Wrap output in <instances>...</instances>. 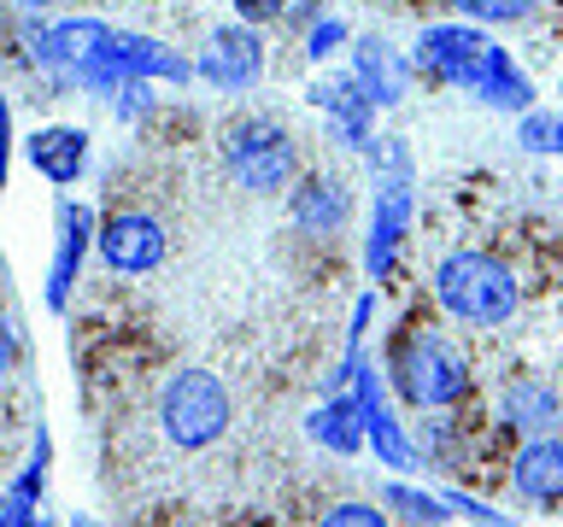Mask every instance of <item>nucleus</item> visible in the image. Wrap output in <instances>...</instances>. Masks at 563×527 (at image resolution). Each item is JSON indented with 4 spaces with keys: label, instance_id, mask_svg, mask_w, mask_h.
Instances as JSON below:
<instances>
[{
    "label": "nucleus",
    "instance_id": "nucleus-19",
    "mask_svg": "<svg viewBox=\"0 0 563 527\" xmlns=\"http://www.w3.org/2000/svg\"><path fill=\"white\" fill-rule=\"evenodd\" d=\"M317 527H387V516L376 504H334Z\"/></svg>",
    "mask_w": 563,
    "mask_h": 527
},
{
    "label": "nucleus",
    "instance_id": "nucleus-14",
    "mask_svg": "<svg viewBox=\"0 0 563 527\" xmlns=\"http://www.w3.org/2000/svg\"><path fill=\"white\" fill-rule=\"evenodd\" d=\"M311 434L323 439L329 451H358V446H364V416H358V404H352V399H329L323 411L311 416Z\"/></svg>",
    "mask_w": 563,
    "mask_h": 527
},
{
    "label": "nucleus",
    "instance_id": "nucleus-5",
    "mask_svg": "<svg viewBox=\"0 0 563 527\" xmlns=\"http://www.w3.org/2000/svg\"><path fill=\"white\" fill-rule=\"evenodd\" d=\"M394 375H399V393L417 404V411H440V404H457L470 393V369L452 358L446 340L434 334H405L399 351H394Z\"/></svg>",
    "mask_w": 563,
    "mask_h": 527
},
{
    "label": "nucleus",
    "instance_id": "nucleus-12",
    "mask_svg": "<svg viewBox=\"0 0 563 527\" xmlns=\"http://www.w3.org/2000/svg\"><path fill=\"white\" fill-rule=\"evenodd\" d=\"M405 217H411V193H405V182H387V188H382V200H376V228H369V253H364L376 276L394 270V253H399Z\"/></svg>",
    "mask_w": 563,
    "mask_h": 527
},
{
    "label": "nucleus",
    "instance_id": "nucleus-10",
    "mask_svg": "<svg viewBox=\"0 0 563 527\" xmlns=\"http://www.w3.org/2000/svg\"><path fill=\"white\" fill-rule=\"evenodd\" d=\"M510 486L528 504H563V439H534L528 451H517Z\"/></svg>",
    "mask_w": 563,
    "mask_h": 527
},
{
    "label": "nucleus",
    "instance_id": "nucleus-1",
    "mask_svg": "<svg viewBox=\"0 0 563 527\" xmlns=\"http://www.w3.org/2000/svg\"><path fill=\"white\" fill-rule=\"evenodd\" d=\"M42 53L65 70V77L95 82V88H118V82H135V77H170V82L188 77V65L176 59L165 42L95 24V18H70V24H59L42 42Z\"/></svg>",
    "mask_w": 563,
    "mask_h": 527
},
{
    "label": "nucleus",
    "instance_id": "nucleus-8",
    "mask_svg": "<svg viewBox=\"0 0 563 527\" xmlns=\"http://www.w3.org/2000/svg\"><path fill=\"white\" fill-rule=\"evenodd\" d=\"M88 235H95V211L65 205L59 211V253H53V270H47V311H65V293H70V281H77Z\"/></svg>",
    "mask_w": 563,
    "mask_h": 527
},
{
    "label": "nucleus",
    "instance_id": "nucleus-21",
    "mask_svg": "<svg viewBox=\"0 0 563 527\" xmlns=\"http://www.w3.org/2000/svg\"><path fill=\"white\" fill-rule=\"evenodd\" d=\"M282 7H288V0H235V12L246 18V24H264V18H282Z\"/></svg>",
    "mask_w": 563,
    "mask_h": 527
},
{
    "label": "nucleus",
    "instance_id": "nucleus-3",
    "mask_svg": "<svg viewBox=\"0 0 563 527\" xmlns=\"http://www.w3.org/2000/svg\"><path fill=\"white\" fill-rule=\"evenodd\" d=\"M434 288H440V305H446L457 323L499 328L517 316V281H510V270L487 253H452L440 264Z\"/></svg>",
    "mask_w": 563,
    "mask_h": 527
},
{
    "label": "nucleus",
    "instance_id": "nucleus-9",
    "mask_svg": "<svg viewBox=\"0 0 563 527\" xmlns=\"http://www.w3.org/2000/svg\"><path fill=\"white\" fill-rule=\"evenodd\" d=\"M258 65H264L258 35H246V30H218V35H211V47H206V59H200V70H206L218 88L258 82Z\"/></svg>",
    "mask_w": 563,
    "mask_h": 527
},
{
    "label": "nucleus",
    "instance_id": "nucleus-25",
    "mask_svg": "<svg viewBox=\"0 0 563 527\" xmlns=\"http://www.w3.org/2000/svg\"><path fill=\"white\" fill-rule=\"evenodd\" d=\"M334 42H341V24H317V35H311V53H329Z\"/></svg>",
    "mask_w": 563,
    "mask_h": 527
},
{
    "label": "nucleus",
    "instance_id": "nucleus-20",
    "mask_svg": "<svg viewBox=\"0 0 563 527\" xmlns=\"http://www.w3.org/2000/svg\"><path fill=\"white\" fill-rule=\"evenodd\" d=\"M12 363H18V328H12V316L0 311V381L12 375Z\"/></svg>",
    "mask_w": 563,
    "mask_h": 527
},
{
    "label": "nucleus",
    "instance_id": "nucleus-18",
    "mask_svg": "<svg viewBox=\"0 0 563 527\" xmlns=\"http://www.w3.org/2000/svg\"><path fill=\"white\" fill-rule=\"evenodd\" d=\"M457 12H470V18H487V24H510V18H522L534 0H452Z\"/></svg>",
    "mask_w": 563,
    "mask_h": 527
},
{
    "label": "nucleus",
    "instance_id": "nucleus-15",
    "mask_svg": "<svg viewBox=\"0 0 563 527\" xmlns=\"http://www.w3.org/2000/svg\"><path fill=\"white\" fill-rule=\"evenodd\" d=\"M358 82H364L369 105H376V100H399V88H405V77H399V65H394V53H387V47H364L358 53Z\"/></svg>",
    "mask_w": 563,
    "mask_h": 527
},
{
    "label": "nucleus",
    "instance_id": "nucleus-17",
    "mask_svg": "<svg viewBox=\"0 0 563 527\" xmlns=\"http://www.w3.org/2000/svg\"><path fill=\"white\" fill-rule=\"evenodd\" d=\"M510 416H517V428H545V422L558 416L552 393H540V386H510Z\"/></svg>",
    "mask_w": 563,
    "mask_h": 527
},
{
    "label": "nucleus",
    "instance_id": "nucleus-13",
    "mask_svg": "<svg viewBox=\"0 0 563 527\" xmlns=\"http://www.w3.org/2000/svg\"><path fill=\"white\" fill-rule=\"evenodd\" d=\"M294 217H299L306 235H334V228L346 223V188L317 176V182H306L294 193Z\"/></svg>",
    "mask_w": 563,
    "mask_h": 527
},
{
    "label": "nucleus",
    "instance_id": "nucleus-7",
    "mask_svg": "<svg viewBox=\"0 0 563 527\" xmlns=\"http://www.w3.org/2000/svg\"><path fill=\"white\" fill-rule=\"evenodd\" d=\"M100 253L112 270L141 276L165 258V228L153 217H141V211H118V217H106V228H100Z\"/></svg>",
    "mask_w": 563,
    "mask_h": 527
},
{
    "label": "nucleus",
    "instance_id": "nucleus-23",
    "mask_svg": "<svg viewBox=\"0 0 563 527\" xmlns=\"http://www.w3.org/2000/svg\"><path fill=\"white\" fill-rule=\"evenodd\" d=\"M30 498H18V492H12V498L7 504H0V527H35V516H30Z\"/></svg>",
    "mask_w": 563,
    "mask_h": 527
},
{
    "label": "nucleus",
    "instance_id": "nucleus-22",
    "mask_svg": "<svg viewBox=\"0 0 563 527\" xmlns=\"http://www.w3.org/2000/svg\"><path fill=\"white\" fill-rule=\"evenodd\" d=\"M528 147H552V153H563V123H528Z\"/></svg>",
    "mask_w": 563,
    "mask_h": 527
},
{
    "label": "nucleus",
    "instance_id": "nucleus-4",
    "mask_svg": "<svg viewBox=\"0 0 563 527\" xmlns=\"http://www.w3.org/2000/svg\"><path fill=\"white\" fill-rule=\"evenodd\" d=\"M158 422H165V434L176 439V446H188V451L223 439V428H229L223 381L206 375V369H183V375L165 386V399H158Z\"/></svg>",
    "mask_w": 563,
    "mask_h": 527
},
{
    "label": "nucleus",
    "instance_id": "nucleus-24",
    "mask_svg": "<svg viewBox=\"0 0 563 527\" xmlns=\"http://www.w3.org/2000/svg\"><path fill=\"white\" fill-rule=\"evenodd\" d=\"M7 158H12V123H7V94H0V188H7Z\"/></svg>",
    "mask_w": 563,
    "mask_h": 527
},
{
    "label": "nucleus",
    "instance_id": "nucleus-6",
    "mask_svg": "<svg viewBox=\"0 0 563 527\" xmlns=\"http://www.w3.org/2000/svg\"><path fill=\"white\" fill-rule=\"evenodd\" d=\"M223 158H229V170H235L253 193H276L282 182H288V170H294V147H288V135H282L276 123H264V117H241V123H229V135H223Z\"/></svg>",
    "mask_w": 563,
    "mask_h": 527
},
{
    "label": "nucleus",
    "instance_id": "nucleus-16",
    "mask_svg": "<svg viewBox=\"0 0 563 527\" xmlns=\"http://www.w3.org/2000/svg\"><path fill=\"white\" fill-rule=\"evenodd\" d=\"M382 509H399V516L417 522V527H440V522H446V504L429 498V492H411V486H382Z\"/></svg>",
    "mask_w": 563,
    "mask_h": 527
},
{
    "label": "nucleus",
    "instance_id": "nucleus-26",
    "mask_svg": "<svg viewBox=\"0 0 563 527\" xmlns=\"http://www.w3.org/2000/svg\"><path fill=\"white\" fill-rule=\"evenodd\" d=\"M18 7H47V0H18Z\"/></svg>",
    "mask_w": 563,
    "mask_h": 527
},
{
    "label": "nucleus",
    "instance_id": "nucleus-11",
    "mask_svg": "<svg viewBox=\"0 0 563 527\" xmlns=\"http://www.w3.org/2000/svg\"><path fill=\"white\" fill-rule=\"evenodd\" d=\"M30 165L47 176V182H77L88 165V135L82 130H42L30 135Z\"/></svg>",
    "mask_w": 563,
    "mask_h": 527
},
{
    "label": "nucleus",
    "instance_id": "nucleus-2",
    "mask_svg": "<svg viewBox=\"0 0 563 527\" xmlns=\"http://www.w3.org/2000/svg\"><path fill=\"white\" fill-rule=\"evenodd\" d=\"M417 65L429 70L434 82H452V88H470V94H482L493 105H505V112H517V105L534 100V88L517 65H510V53L499 42H487L482 30H464V24H440V30H422L417 42Z\"/></svg>",
    "mask_w": 563,
    "mask_h": 527
}]
</instances>
